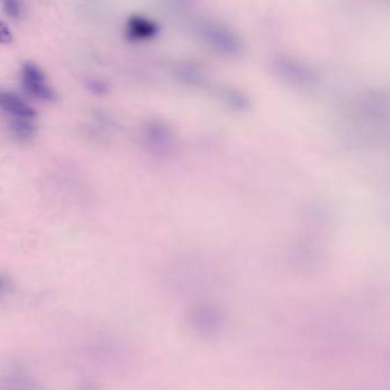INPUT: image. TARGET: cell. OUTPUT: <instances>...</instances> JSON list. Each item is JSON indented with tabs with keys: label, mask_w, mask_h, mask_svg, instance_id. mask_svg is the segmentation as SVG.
<instances>
[{
	"label": "cell",
	"mask_w": 390,
	"mask_h": 390,
	"mask_svg": "<svg viewBox=\"0 0 390 390\" xmlns=\"http://www.w3.org/2000/svg\"><path fill=\"white\" fill-rule=\"evenodd\" d=\"M22 83L27 92L32 96L42 101H55V93L47 84L46 76L42 69L35 63H25L22 68Z\"/></svg>",
	"instance_id": "6da1fadb"
},
{
	"label": "cell",
	"mask_w": 390,
	"mask_h": 390,
	"mask_svg": "<svg viewBox=\"0 0 390 390\" xmlns=\"http://www.w3.org/2000/svg\"><path fill=\"white\" fill-rule=\"evenodd\" d=\"M190 325L199 335L214 337L223 328V316L213 308L200 307L190 315Z\"/></svg>",
	"instance_id": "7a4b0ae2"
},
{
	"label": "cell",
	"mask_w": 390,
	"mask_h": 390,
	"mask_svg": "<svg viewBox=\"0 0 390 390\" xmlns=\"http://www.w3.org/2000/svg\"><path fill=\"white\" fill-rule=\"evenodd\" d=\"M0 109L16 118L31 119L36 116L35 109L25 103L18 95L0 91Z\"/></svg>",
	"instance_id": "3957f363"
},
{
	"label": "cell",
	"mask_w": 390,
	"mask_h": 390,
	"mask_svg": "<svg viewBox=\"0 0 390 390\" xmlns=\"http://www.w3.org/2000/svg\"><path fill=\"white\" fill-rule=\"evenodd\" d=\"M129 35L132 38H146L153 34V25L146 20L140 18H134L129 22L127 25Z\"/></svg>",
	"instance_id": "277c9868"
},
{
	"label": "cell",
	"mask_w": 390,
	"mask_h": 390,
	"mask_svg": "<svg viewBox=\"0 0 390 390\" xmlns=\"http://www.w3.org/2000/svg\"><path fill=\"white\" fill-rule=\"evenodd\" d=\"M12 131L20 139L27 140L31 138L35 132V127L31 122H28V119L16 118L12 125Z\"/></svg>",
	"instance_id": "5b68a950"
},
{
	"label": "cell",
	"mask_w": 390,
	"mask_h": 390,
	"mask_svg": "<svg viewBox=\"0 0 390 390\" xmlns=\"http://www.w3.org/2000/svg\"><path fill=\"white\" fill-rule=\"evenodd\" d=\"M4 11L8 16H11L13 18H18L22 16V5L18 1H13V0H8V1H5L4 4Z\"/></svg>",
	"instance_id": "8992f818"
},
{
	"label": "cell",
	"mask_w": 390,
	"mask_h": 390,
	"mask_svg": "<svg viewBox=\"0 0 390 390\" xmlns=\"http://www.w3.org/2000/svg\"><path fill=\"white\" fill-rule=\"evenodd\" d=\"M13 42V34L5 22L0 21V44H11Z\"/></svg>",
	"instance_id": "52a82bcc"
},
{
	"label": "cell",
	"mask_w": 390,
	"mask_h": 390,
	"mask_svg": "<svg viewBox=\"0 0 390 390\" xmlns=\"http://www.w3.org/2000/svg\"><path fill=\"white\" fill-rule=\"evenodd\" d=\"M11 289V283L8 278H5L4 276L0 275V296L4 293L8 292Z\"/></svg>",
	"instance_id": "ba28073f"
},
{
	"label": "cell",
	"mask_w": 390,
	"mask_h": 390,
	"mask_svg": "<svg viewBox=\"0 0 390 390\" xmlns=\"http://www.w3.org/2000/svg\"><path fill=\"white\" fill-rule=\"evenodd\" d=\"M90 88H91L92 91L98 92V93H103V92L107 91V86L100 83V81H91V83H90Z\"/></svg>",
	"instance_id": "9c48e42d"
}]
</instances>
